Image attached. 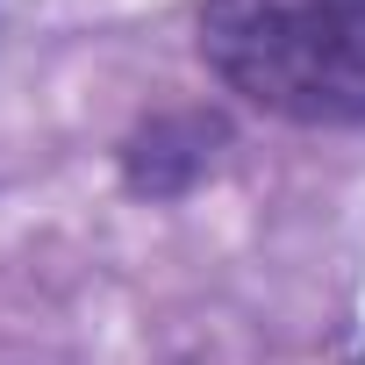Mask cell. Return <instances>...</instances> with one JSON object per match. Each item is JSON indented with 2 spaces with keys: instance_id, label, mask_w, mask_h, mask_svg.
Instances as JSON below:
<instances>
[{
  "instance_id": "cell-1",
  "label": "cell",
  "mask_w": 365,
  "mask_h": 365,
  "mask_svg": "<svg viewBox=\"0 0 365 365\" xmlns=\"http://www.w3.org/2000/svg\"><path fill=\"white\" fill-rule=\"evenodd\" d=\"M201 58L279 122H365V0H201Z\"/></svg>"
}]
</instances>
